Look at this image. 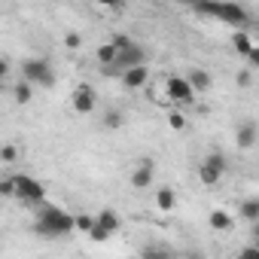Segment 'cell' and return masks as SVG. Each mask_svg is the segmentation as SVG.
<instances>
[{
  "mask_svg": "<svg viewBox=\"0 0 259 259\" xmlns=\"http://www.w3.org/2000/svg\"><path fill=\"white\" fill-rule=\"evenodd\" d=\"M34 232L43 238H67V235H73V213H67L55 204H43L37 210Z\"/></svg>",
  "mask_w": 259,
  "mask_h": 259,
  "instance_id": "cell-1",
  "label": "cell"
},
{
  "mask_svg": "<svg viewBox=\"0 0 259 259\" xmlns=\"http://www.w3.org/2000/svg\"><path fill=\"white\" fill-rule=\"evenodd\" d=\"M198 16H207V19H220L232 28H244L250 22L247 10L241 4H232V0H198V4H192Z\"/></svg>",
  "mask_w": 259,
  "mask_h": 259,
  "instance_id": "cell-2",
  "label": "cell"
},
{
  "mask_svg": "<svg viewBox=\"0 0 259 259\" xmlns=\"http://www.w3.org/2000/svg\"><path fill=\"white\" fill-rule=\"evenodd\" d=\"M22 76L31 82V85H40V89H52L55 85V70L46 58H28L22 61Z\"/></svg>",
  "mask_w": 259,
  "mask_h": 259,
  "instance_id": "cell-3",
  "label": "cell"
},
{
  "mask_svg": "<svg viewBox=\"0 0 259 259\" xmlns=\"http://www.w3.org/2000/svg\"><path fill=\"white\" fill-rule=\"evenodd\" d=\"M10 180H13V195H16V198H22V201H28V204H43L46 186H43L40 180H34L31 174H13Z\"/></svg>",
  "mask_w": 259,
  "mask_h": 259,
  "instance_id": "cell-4",
  "label": "cell"
},
{
  "mask_svg": "<svg viewBox=\"0 0 259 259\" xmlns=\"http://www.w3.org/2000/svg\"><path fill=\"white\" fill-rule=\"evenodd\" d=\"M223 174H226V159H223V153H207L204 162H201V168H198L201 186H217V183L223 180Z\"/></svg>",
  "mask_w": 259,
  "mask_h": 259,
  "instance_id": "cell-5",
  "label": "cell"
},
{
  "mask_svg": "<svg viewBox=\"0 0 259 259\" xmlns=\"http://www.w3.org/2000/svg\"><path fill=\"white\" fill-rule=\"evenodd\" d=\"M70 107H73V113H79V116H89V113H95V107H98V92H95L89 82H79V85L73 89Z\"/></svg>",
  "mask_w": 259,
  "mask_h": 259,
  "instance_id": "cell-6",
  "label": "cell"
},
{
  "mask_svg": "<svg viewBox=\"0 0 259 259\" xmlns=\"http://www.w3.org/2000/svg\"><path fill=\"white\" fill-rule=\"evenodd\" d=\"M165 95H168V101H174V104H192V98H195V92H192V85H189V79L186 76H168L165 79Z\"/></svg>",
  "mask_w": 259,
  "mask_h": 259,
  "instance_id": "cell-7",
  "label": "cell"
},
{
  "mask_svg": "<svg viewBox=\"0 0 259 259\" xmlns=\"http://www.w3.org/2000/svg\"><path fill=\"white\" fill-rule=\"evenodd\" d=\"M119 82H122L125 92H138V89H144V85L150 82V67H147V64L125 67V70L119 73Z\"/></svg>",
  "mask_w": 259,
  "mask_h": 259,
  "instance_id": "cell-8",
  "label": "cell"
},
{
  "mask_svg": "<svg viewBox=\"0 0 259 259\" xmlns=\"http://www.w3.org/2000/svg\"><path fill=\"white\" fill-rule=\"evenodd\" d=\"M113 64H119L122 70H125V67H135V64H147V49H144L141 43H128L125 49L116 52V61H113Z\"/></svg>",
  "mask_w": 259,
  "mask_h": 259,
  "instance_id": "cell-9",
  "label": "cell"
},
{
  "mask_svg": "<svg viewBox=\"0 0 259 259\" xmlns=\"http://www.w3.org/2000/svg\"><path fill=\"white\" fill-rule=\"evenodd\" d=\"M153 177H156V165H153V159H144L135 168V174H132V186L135 189H150L153 186Z\"/></svg>",
  "mask_w": 259,
  "mask_h": 259,
  "instance_id": "cell-10",
  "label": "cell"
},
{
  "mask_svg": "<svg viewBox=\"0 0 259 259\" xmlns=\"http://www.w3.org/2000/svg\"><path fill=\"white\" fill-rule=\"evenodd\" d=\"M186 79H189L192 92H210V85H213V76L207 70H201V67H189Z\"/></svg>",
  "mask_w": 259,
  "mask_h": 259,
  "instance_id": "cell-11",
  "label": "cell"
},
{
  "mask_svg": "<svg viewBox=\"0 0 259 259\" xmlns=\"http://www.w3.org/2000/svg\"><path fill=\"white\" fill-rule=\"evenodd\" d=\"M256 122H244L241 128H238V132H235V144L241 147V150H250L253 144H256Z\"/></svg>",
  "mask_w": 259,
  "mask_h": 259,
  "instance_id": "cell-12",
  "label": "cell"
},
{
  "mask_svg": "<svg viewBox=\"0 0 259 259\" xmlns=\"http://www.w3.org/2000/svg\"><path fill=\"white\" fill-rule=\"evenodd\" d=\"M232 46H235V52H238V55H247L256 43H253V37H250L244 28H238V31H235V37H232Z\"/></svg>",
  "mask_w": 259,
  "mask_h": 259,
  "instance_id": "cell-13",
  "label": "cell"
},
{
  "mask_svg": "<svg viewBox=\"0 0 259 259\" xmlns=\"http://www.w3.org/2000/svg\"><path fill=\"white\" fill-rule=\"evenodd\" d=\"M156 204H159V210H174V204H177V195H174V189L171 186H159V192H156Z\"/></svg>",
  "mask_w": 259,
  "mask_h": 259,
  "instance_id": "cell-14",
  "label": "cell"
},
{
  "mask_svg": "<svg viewBox=\"0 0 259 259\" xmlns=\"http://www.w3.org/2000/svg\"><path fill=\"white\" fill-rule=\"evenodd\" d=\"M95 223H98V226H104V229H107L110 235H116V232H119V226H122V223H119V217H116V213H113L110 207H104V210H101V213L95 217Z\"/></svg>",
  "mask_w": 259,
  "mask_h": 259,
  "instance_id": "cell-15",
  "label": "cell"
},
{
  "mask_svg": "<svg viewBox=\"0 0 259 259\" xmlns=\"http://www.w3.org/2000/svg\"><path fill=\"white\" fill-rule=\"evenodd\" d=\"M207 223H210V229H217V232H229V229L235 226V220H232L226 210H210Z\"/></svg>",
  "mask_w": 259,
  "mask_h": 259,
  "instance_id": "cell-16",
  "label": "cell"
},
{
  "mask_svg": "<svg viewBox=\"0 0 259 259\" xmlns=\"http://www.w3.org/2000/svg\"><path fill=\"white\" fill-rule=\"evenodd\" d=\"M116 52H119V49L107 40V43H101V46L95 49V58H98V64H113V61H116Z\"/></svg>",
  "mask_w": 259,
  "mask_h": 259,
  "instance_id": "cell-17",
  "label": "cell"
},
{
  "mask_svg": "<svg viewBox=\"0 0 259 259\" xmlns=\"http://www.w3.org/2000/svg\"><path fill=\"white\" fill-rule=\"evenodd\" d=\"M16 104H31V98H34V85L28 82V79H22L19 85H16Z\"/></svg>",
  "mask_w": 259,
  "mask_h": 259,
  "instance_id": "cell-18",
  "label": "cell"
},
{
  "mask_svg": "<svg viewBox=\"0 0 259 259\" xmlns=\"http://www.w3.org/2000/svg\"><path fill=\"white\" fill-rule=\"evenodd\" d=\"M241 217L250 220V223H256V220H259V198H247V201H241Z\"/></svg>",
  "mask_w": 259,
  "mask_h": 259,
  "instance_id": "cell-19",
  "label": "cell"
},
{
  "mask_svg": "<svg viewBox=\"0 0 259 259\" xmlns=\"http://www.w3.org/2000/svg\"><path fill=\"white\" fill-rule=\"evenodd\" d=\"M95 226V217H89V213H76L73 217V232H79V235H89V229Z\"/></svg>",
  "mask_w": 259,
  "mask_h": 259,
  "instance_id": "cell-20",
  "label": "cell"
},
{
  "mask_svg": "<svg viewBox=\"0 0 259 259\" xmlns=\"http://www.w3.org/2000/svg\"><path fill=\"white\" fill-rule=\"evenodd\" d=\"M168 128H171V132H186V113L171 110L168 113Z\"/></svg>",
  "mask_w": 259,
  "mask_h": 259,
  "instance_id": "cell-21",
  "label": "cell"
},
{
  "mask_svg": "<svg viewBox=\"0 0 259 259\" xmlns=\"http://www.w3.org/2000/svg\"><path fill=\"white\" fill-rule=\"evenodd\" d=\"M122 122H125V116L119 110H107L104 113V128H113V132H116V128H122Z\"/></svg>",
  "mask_w": 259,
  "mask_h": 259,
  "instance_id": "cell-22",
  "label": "cell"
},
{
  "mask_svg": "<svg viewBox=\"0 0 259 259\" xmlns=\"http://www.w3.org/2000/svg\"><path fill=\"white\" fill-rule=\"evenodd\" d=\"M89 238H92V241H95V244H104V241H107V238H110V232H107V229H104V226H98V223H95V226H92V229H89Z\"/></svg>",
  "mask_w": 259,
  "mask_h": 259,
  "instance_id": "cell-23",
  "label": "cell"
},
{
  "mask_svg": "<svg viewBox=\"0 0 259 259\" xmlns=\"http://www.w3.org/2000/svg\"><path fill=\"white\" fill-rule=\"evenodd\" d=\"M64 46H67V49H79V46H82V37H79L76 31H70V34L64 37Z\"/></svg>",
  "mask_w": 259,
  "mask_h": 259,
  "instance_id": "cell-24",
  "label": "cell"
},
{
  "mask_svg": "<svg viewBox=\"0 0 259 259\" xmlns=\"http://www.w3.org/2000/svg\"><path fill=\"white\" fill-rule=\"evenodd\" d=\"M110 43H113L116 49H125L128 43H135V40H132V37H125V34H113V37H110Z\"/></svg>",
  "mask_w": 259,
  "mask_h": 259,
  "instance_id": "cell-25",
  "label": "cell"
},
{
  "mask_svg": "<svg viewBox=\"0 0 259 259\" xmlns=\"http://www.w3.org/2000/svg\"><path fill=\"white\" fill-rule=\"evenodd\" d=\"M0 159H4V162H16L19 159V150L16 147H4V150H0Z\"/></svg>",
  "mask_w": 259,
  "mask_h": 259,
  "instance_id": "cell-26",
  "label": "cell"
},
{
  "mask_svg": "<svg viewBox=\"0 0 259 259\" xmlns=\"http://www.w3.org/2000/svg\"><path fill=\"white\" fill-rule=\"evenodd\" d=\"M95 4H98V7H104V10H119L125 0H95Z\"/></svg>",
  "mask_w": 259,
  "mask_h": 259,
  "instance_id": "cell-27",
  "label": "cell"
},
{
  "mask_svg": "<svg viewBox=\"0 0 259 259\" xmlns=\"http://www.w3.org/2000/svg\"><path fill=\"white\" fill-rule=\"evenodd\" d=\"M238 256H241V259H256V256H259V247H244Z\"/></svg>",
  "mask_w": 259,
  "mask_h": 259,
  "instance_id": "cell-28",
  "label": "cell"
},
{
  "mask_svg": "<svg viewBox=\"0 0 259 259\" xmlns=\"http://www.w3.org/2000/svg\"><path fill=\"white\" fill-rule=\"evenodd\" d=\"M244 58H247V61H250V67H256V64H259V49H256V46H253V49H250V52H247V55H244Z\"/></svg>",
  "mask_w": 259,
  "mask_h": 259,
  "instance_id": "cell-29",
  "label": "cell"
},
{
  "mask_svg": "<svg viewBox=\"0 0 259 259\" xmlns=\"http://www.w3.org/2000/svg\"><path fill=\"white\" fill-rule=\"evenodd\" d=\"M0 195H13V180H0Z\"/></svg>",
  "mask_w": 259,
  "mask_h": 259,
  "instance_id": "cell-30",
  "label": "cell"
},
{
  "mask_svg": "<svg viewBox=\"0 0 259 259\" xmlns=\"http://www.w3.org/2000/svg\"><path fill=\"white\" fill-rule=\"evenodd\" d=\"M238 85H244V89L250 85V70H241V73H238Z\"/></svg>",
  "mask_w": 259,
  "mask_h": 259,
  "instance_id": "cell-31",
  "label": "cell"
},
{
  "mask_svg": "<svg viewBox=\"0 0 259 259\" xmlns=\"http://www.w3.org/2000/svg\"><path fill=\"white\" fill-rule=\"evenodd\" d=\"M7 73H10V61H7V58H0V79H4Z\"/></svg>",
  "mask_w": 259,
  "mask_h": 259,
  "instance_id": "cell-32",
  "label": "cell"
},
{
  "mask_svg": "<svg viewBox=\"0 0 259 259\" xmlns=\"http://www.w3.org/2000/svg\"><path fill=\"white\" fill-rule=\"evenodd\" d=\"M186 4H198V0H186Z\"/></svg>",
  "mask_w": 259,
  "mask_h": 259,
  "instance_id": "cell-33",
  "label": "cell"
},
{
  "mask_svg": "<svg viewBox=\"0 0 259 259\" xmlns=\"http://www.w3.org/2000/svg\"><path fill=\"white\" fill-rule=\"evenodd\" d=\"M0 92H4V79H0Z\"/></svg>",
  "mask_w": 259,
  "mask_h": 259,
  "instance_id": "cell-34",
  "label": "cell"
}]
</instances>
